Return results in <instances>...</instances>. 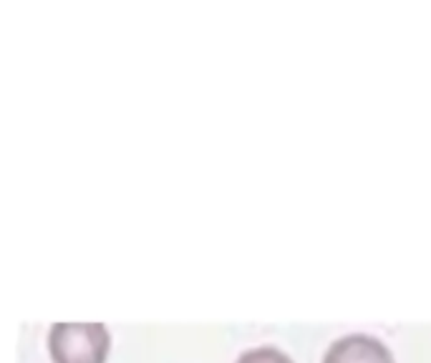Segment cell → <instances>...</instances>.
I'll return each mask as SVG.
<instances>
[{"mask_svg": "<svg viewBox=\"0 0 431 363\" xmlns=\"http://www.w3.org/2000/svg\"><path fill=\"white\" fill-rule=\"evenodd\" d=\"M48 346L56 363H104L111 335L104 323L58 321L51 325Z\"/></svg>", "mask_w": 431, "mask_h": 363, "instance_id": "cell-1", "label": "cell"}, {"mask_svg": "<svg viewBox=\"0 0 431 363\" xmlns=\"http://www.w3.org/2000/svg\"><path fill=\"white\" fill-rule=\"evenodd\" d=\"M323 363H393V353L371 333H345L328 346Z\"/></svg>", "mask_w": 431, "mask_h": 363, "instance_id": "cell-2", "label": "cell"}, {"mask_svg": "<svg viewBox=\"0 0 431 363\" xmlns=\"http://www.w3.org/2000/svg\"><path fill=\"white\" fill-rule=\"evenodd\" d=\"M237 363H293V358L277 346H255L242 351Z\"/></svg>", "mask_w": 431, "mask_h": 363, "instance_id": "cell-3", "label": "cell"}]
</instances>
